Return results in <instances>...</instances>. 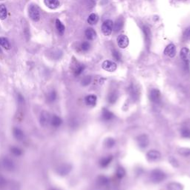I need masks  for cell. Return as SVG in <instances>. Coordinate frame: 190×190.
<instances>
[{
	"label": "cell",
	"mask_w": 190,
	"mask_h": 190,
	"mask_svg": "<svg viewBox=\"0 0 190 190\" xmlns=\"http://www.w3.org/2000/svg\"><path fill=\"white\" fill-rule=\"evenodd\" d=\"M129 40L128 38L125 35H120L117 37V45L121 48H125L128 45Z\"/></svg>",
	"instance_id": "cell-13"
},
{
	"label": "cell",
	"mask_w": 190,
	"mask_h": 190,
	"mask_svg": "<svg viewBox=\"0 0 190 190\" xmlns=\"http://www.w3.org/2000/svg\"><path fill=\"white\" fill-rule=\"evenodd\" d=\"M181 136L184 138H190V129L188 128H183L180 131Z\"/></svg>",
	"instance_id": "cell-34"
},
{
	"label": "cell",
	"mask_w": 190,
	"mask_h": 190,
	"mask_svg": "<svg viewBox=\"0 0 190 190\" xmlns=\"http://www.w3.org/2000/svg\"><path fill=\"white\" fill-rule=\"evenodd\" d=\"M136 140H137V145L141 149H145V148L148 147L149 145V138L147 134H142L137 136Z\"/></svg>",
	"instance_id": "cell-5"
},
{
	"label": "cell",
	"mask_w": 190,
	"mask_h": 190,
	"mask_svg": "<svg viewBox=\"0 0 190 190\" xmlns=\"http://www.w3.org/2000/svg\"><path fill=\"white\" fill-rule=\"evenodd\" d=\"M183 37L185 40H186V41L190 40V26L188 27L187 28H186L185 31H183Z\"/></svg>",
	"instance_id": "cell-36"
},
{
	"label": "cell",
	"mask_w": 190,
	"mask_h": 190,
	"mask_svg": "<svg viewBox=\"0 0 190 190\" xmlns=\"http://www.w3.org/2000/svg\"><path fill=\"white\" fill-rule=\"evenodd\" d=\"M0 47H2L3 48L6 49V50H10V44L7 38L0 37Z\"/></svg>",
	"instance_id": "cell-25"
},
{
	"label": "cell",
	"mask_w": 190,
	"mask_h": 190,
	"mask_svg": "<svg viewBox=\"0 0 190 190\" xmlns=\"http://www.w3.org/2000/svg\"><path fill=\"white\" fill-rule=\"evenodd\" d=\"M109 181L110 180H109V178L105 175H100L97 178V183L101 186H107L109 183Z\"/></svg>",
	"instance_id": "cell-24"
},
{
	"label": "cell",
	"mask_w": 190,
	"mask_h": 190,
	"mask_svg": "<svg viewBox=\"0 0 190 190\" xmlns=\"http://www.w3.org/2000/svg\"><path fill=\"white\" fill-rule=\"evenodd\" d=\"M51 116L50 113L46 111H43L42 112L40 117V125L43 127L48 126L49 124L51 123Z\"/></svg>",
	"instance_id": "cell-4"
},
{
	"label": "cell",
	"mask_w": 190,
	"mask_h": 190,
	"mask_svg": "<svg viewBox=\"0 0 190 190\" xmlns=\"http://www.w3.org/2000/svg\"><path fill=\"white\" fill-rule=\"evenodd\" d=\"M178 153L182 156L189 157L190 156V149L189 148H180L178 149Z\"/></svg>",
	"instance_id": "cell-33"
},
{
	"label": "cell",
	"mask_w": 190,
	"mask_h": 190,
	"mask_svg": "<svg viewBox=\"0 0 190 190\" xmlns=\"http://www.w3.org/2000/svg\"><path fill=\"white\" fill-rule=\"evenodd\" d=\"M56 94L55 92H51L50 94H49L48 96V99L50 102H53L56 100Z\"/></svg>",
	"instance_id": "cell-39"
},
{
	"label": "cell",
	"mask_w": 190,
	"mask_h": 190,
	"mask_svg": "<svg viewBox=\"0 0 190 190\" xmlns=\"http://www.w3.org/2000/svg\"><path fill=\"white\" fill-rule=\"evenodd\" d=\"M164 54L170 58H173L176 55V47L174 44H169L164 50Z\"/></svg>",
	"instance_id": "cell-11"
},
{
	"label": "cell",
	"mask_w": 190,
	"mask_h": 190,
	"mask_svg": "<svg viewBox=\"0 0 190 190\" xmlns=\"http://www.w3.org/2000/svg\"><path fill=\"white\" fill-rule=\"evenodd\" d=\"M128 91H129V95L133 100H138L139 96H140V91H139L137 86H134V84L131 85L129 89H128Z\"/></svg>",
	"instance_id": "cell-14"
},
{
	"label": "cell",
	"mask_w": 190,
	"mask_h": 190,
	"mask_svg": "<svg viewBox=\"0 0 190 190\" xmlns=\"http://www.w3.org/2000/svg\"><path fill=\"white\" fill-rule=\"evenodd\" d=\"M169 162L171 163L173 167H178V161H176L175 158H173L172 157H171V158H169Z\"/></svg>",
	"instance_id": "cell-41"
},
{
	"label": "cell",
	"mask_w": 190,
	"mask_h": 190,
	"mask_svg": "<svg viewBox=\"0 0 190 190\" xmlns=\"http://www.w3.org/2000/svg\"><path fill=\"white\" fill-rule=\"evenodd\" d=\"M180 57H181L182 60L186 64H189L190 62V51L189 48L186 47H183V48L180 50Z\"/></svg>",
	"instance_id": "cell-10"
},
{
	"label": "cell",
	"mask_w": 190,
	"mask_h": 190,
	"mask_svg": "<svg viewBox=\"0 0 190 190\" xmlns=\"http://www.w3.org/2000/svg\"><path fill=\"white\" fill-rule=\"evenodd\" d=\"M7 9H6L5 5L4 4H0V19L4 20L7 18Z\"/></svg>",
	"instance_id": "cell-30"
},
{
	"label": "cell",
	"mask_w": 190,
	"mask_h": 190,
	"mask_svg": "<svg viewBox=\"0 0 190 190\" xmlns=\"http://www.w3.org/2000/svg\"><path fill=\"white\" fill-rule=\"evenodd\" d=\"M115 143H116V140L114 138H112V137H108V138H106L104 141L105 146H106V148H108V149H111V148L114 147Z\"/></svg>",
	"instance_id": "cell-28"
},
{
	"label": "cell",
	"mask_w": 190,
	"mask_h": 190,
	"mask_svg": "<svg viewBox=\"0 0 190 190\" xmlns=\"http://www.w3.org/2000/svg\"><path fill=\"white\" fill-rule=\"evenodd\" d=\"M71 169H72V167L70 164H61L60 166L57 167L56 172H57L58 175H59L65 176L68 174H69L70 172L71 171Z\"/></svg>",
	"instance_id": "cell-7"
},
{
	"label": "cell",
	"mask_w": 190,
	"mask_h": 190,
	"mask_svg": "<svg viewBox=\"0 0 190 190\" xmlns=\"http://www.w3.org/2000/svg\"><path fill=\"white\" fill-rule=\"evenodd\" d=\"M149 100L152 103H155V104H158L161 101V94L160 90H158V89H152L150 91L149 95Z\"/></svg>",
	"instance_id": "cell-6"
},
{
	"label": "cell",
	"mask_w": 190,
	"mask_h": 190,
	"mask_svg": "<svg viewBox=\"0 0 190 190\" xmlns=\"http://www.w3.org/2000/svg\"><path fill=\"white\" fill-rule=\"evenodd\" d=\"M13 136H14L15 138H16L17 140L21 141V140H23L24 132L20 129V128L15 127V128L13 129Z\"/></svg>",
	"instance_id": "cell-21"
},
{
	"label": "cell",
	"mask_w": 190,
	"mask_h": 190,
	"mask_svg": "<svg viewBox=\"0 0 190 190\" xmlns=\"http://www.w3.org/2000/svg\"><path fill=\"white\" fill-rule=\"evenodd\" d=\"M146 157H147V158L149 161H158L161 158V154L159 151L155 150V149H152V150H149L147 152Z\"/></svg>",
	"instance_id": "cell-9"
},
{
	"label": "cell",
	"mask_w": 190,
	"mask_h": 190,
	"mask_svg": "<svg viewBox=\"0 0 190 190\" xmlns=\"http://www.w3.org/2000/svg\"><path fill=\"white\" fill-rule=\"evenodd\" d=\"M102 117H103L104 120L110 121L114 117V115L111 111L104 108V109H103V111H102Z\"/></svg>",
	"instance_id": "cell-16"
},
{
	"label": "cell",
	"mask_w": 190,
	"mask_h": 190,
	"mask_svg": "<svg viewBox=\"0 0 190 190\" xmlns=\"http://www.w3.org/2000/svg\"><path fill=\"white\" fill-rule=\"evenodd\" d=\"M97 97L95 95H89L86 96L85 98V102H86V105L89 106H95L97 104Z\"/></svg>",
	"instance_id": "cell-17"
},
{
	"label": "cell",
	"mask_w": 190,
	"mask_h": 190,
	"mask_svg": "<svg viewBox=\"0 0 190 190\" xmlns=\"http://www.w3.org/2000/svg\"><path fill=\"white\" fill-rule=\"evenodd\" d=\"M56 28L57 31L59 32V34L60 35H63L64 32H65V28L64 26V25L62 24V22H61L59 19H56Z\"/></svg>",
	"instance_id": "cell-27"
},
{
	"label": "cell",
	"mask_w": 190,
	"mask_h": 190,
	"mask_svg": "<svg viewBox=\"0 0 190 190\" xmlns=\"http://www.w3.org/2000/svg\"><path fill=\"white\" fill-rule=\"evenodd\" d=\"M0 52H1V48H0Z\"/></svg>",
	"instance_id": "cell-43"
},
{
	"label": "cell",
	"mask_w": 190,
	"mask_h": 190,
	"mask_svg": "<svg viewBox=\"0 0 190 190\" xmlns=\"http://www.w3.org/2000/svg\"><path fill=\"white\" fill-rule=\"evenodd\" d=\"M122 27H123L122 20H121V19H118V20L116 22V23H115V25H114L115 31H116L117 32L119 31H120V29L122 28Z\"/></svg>",
	"instance_id": "cell-38"
},
{
	"label": "cell",
	"mask_w": 190,
	"mask_h": 190,
	"mask_svg": "<svg viewBox=\"0 0 190 190\" xmlns=\"http://www.w3.org/2000/svg\"><path fill=\"white\" fill-rule=\"evenodd\" d=\"M167 190H183V186L178 182H171L167 185Z\"/></svg>",
	"instance_id": "cell-20"
},
{
	"label": "cell",
	"mask_w": 190,
	"mask_h": 190,
	"mask_svg": "<svg viewBox=\"0 0 190 190\" xmlns=\"http://www.w3.org/2000/svg\"><path fill=\"white\" fill-rule=\"evenodd\" d=\"M85 69V65H82V64H77L76 66L74 67V74L75 76H79L83 73V71Z\"/></svg>",
	"instance_id": "cell-29"
},
{
	"label": "cell",
	"mask_w": 190,
	"mask_h": 190,
	"mask_svg": "<svg viewBox=\"0 0 190 190\" xmlns=\"http://www.w3.org/2000/svg\"><path fill=\"white\" fill-rule=\"evenodd\" d=\"M10 151H11L12 153L14 155H16V156H19V155H22V151L18 147H12Z\"/></svg>",
	"instance_id": "cell-37"
},
{
	"label": "cell",
	"mask_w": 190,
	"mask_h": 190,
	"mask_svg": "<svg viewBox=\"0 0 190 190\" xmlns=\"http://www.w3.org/2000/svg\"><path fill=\"white\" fill-rule=\"evenodd\" d=\"M3 167L8 172H12L15 169V164L10 158H4L2 161Z\"/></svg>",
	"instance_id": "cell-12"
},
{
	"label": "cell",
	"mask_w": 190,
	"mask_h": 190,
	"mask_svg": "<svg viewBox=\"0 0 190 190\" xmlns=\"http://www.w3.org/2000/svg\"><path fill=\"white\" fill-rule=\"evenodd\" d=\"M118 99V95L116 92H112L108 95V102L110 104H114Z\"/></svg>",
	"instance_id": "cell-26"
},
{
	"label": "cell",
	"mask_w": 190,
	"mask_h": 190,
	"mask_svg": "<svg viewBox=\"0 0 190 190\" xmlns=\"http://www.w3.org/2000/svg\"><path fill=\"white\" fill-rule=\"evenodd\" d=\"M44 2L48 8L52 10L56 9L59 6V0H44Z\"/></svg>",
	"instance_id": "cell-19"
},
{
	"label": "cell",
	"mask_w": 190,
	"mask_h": 190,
	"mask_svg": "<svg viewBox=\"0 0 190 190\" xmlns=\"http://www.w3.org/2000/svg\"><path fill=\"white\" fill-rule=\"evenodd\" d=\"M126 175V172H125V169L121 166H119V167L117 168L116 172H115V176L117 179H123Z\"/></svg>",
	"instance_id": "cell-23"
},
{
	"label": "cell",
	"mask_w": 190,
	"mask_h": 190,
	"mask_svg": "<svg viewBox=\"0 0 190 190\" xmlns=\"http://www.w3.org/2000/svg\"><path fill=\"white\" fill-rule=\"evenodd\" d=\"M92 77H90V76H87V77H84L83 79V80H82V85L84 86H89L92 83Z\"/></svg>",
	"instance_id": "cell-35"
},
{
	"label": "cell",
	"mask_w": 190,
	"mask_h": 190,
	"mask_svg": "<svg viewBox=\"0 0 190 190\" xmlns=\"http://www.w3.org/2000/svg\"><path fill=\"white\" fill-rule=\"evenodd\" d=\"M62 123V120L59 117V116L56 114H54L51 116V124L53 125L55 128H58L60 126Z\"/></svg>",
	"instance_id": "cell-18"
},
{
	"label": "cell",
	"mask_w": 190,
	"mask_h": 190,
	"mask_svg": "<svg viewBox=\"0 0 190 190\" xmlns=\"http://www.w3.org/2000/svg\"><path fill=\"white\" fill-rule=\"evenodd\" d=\"M28 14L30 18L34 22H38L40 19V13L38 7L35 5H31L28 8Z\"/></svg>",
	"instance_id": "cell-3"
},
{
	"label": "cell",
	"mask_w": 190,
	"mask_h": 190,
	"mask_svg": "<svg viewBox=\"0 0 190 190\" xmlns=\"http://www.w3.org/2000/svg\"><path fill=\"white\" fill-rule=\"evenodd\" d=\"M85 34H86V38L89 40H94L97 37V33H96V31L93 28H87L86 32H85Z\"/></svg>",
	"instance_id": "cell-22"
},
{
	"label": "cell",
	"mask_w": 190,
	"mask_h": 190,
	"mask_svg": "<svg viewBox=\"0 0 190 190\" xmlns=\"http://www.w3.org/2000/svg\"><path fill=\"white\" fill-rule=\"evenodd\" d=\"M102 68L106 71H109V72H114V71H116L117 68V64L111 60H106L103 62L102 64Z\"/></svg>",
	"instance_id": "cell-8"
},
{
	"label": "cell",
	"mask_w": 190,
	"mask_h": 190,
	"mask_svg": "<svg viewBox=\"0 0 190 190\" xmlns=\"http://www.w3.org/2000/svg\"><path fill=\"white\" fill-rule=\"evenodd\" d=\"M167 174L160 169H155L150 172V180L154 183H160L167 179Z\"/></svg>",
	"instance_id": "cell-1"
},
{
	"label": "cell",
	"mask_w": 190,
	"mask_h": 190,
	"mask_svg": "<svg viewBox=\"0 0 190 190\" xmlns=\"http://www.w3.org/2000/svg\"><path fill=\"white\" fill-rule=\"evenodd\" d=\"M91 45L89 42H83L80 45V51L83 52H86L90 49Z\"/></svg>",
	"instance_id": "cell-32"
},
{
	"label": "cell",
	"mask_w": 190,
	"mask_h": 190,
	"mask_svg": "<svg viewBox=\"0 0 190 190\" xmlns=\"http://www.w3.org/2000/svg\"><path fill=\"white\" fill-rule=\"evenodd\" d=\"M113 161V156L112 155H108L104 157L100 161V166L102 168H106L111 164V163Z\"/></svg>",
	"instance_id": "cell-15"
},
{
	"label": "cell",
	"mask_w": 190,
	"mask_h": 190,
	"mask_svg": "<svg viewBox=\"0 0 190 190\" xmlns=\"http://www.w3.org/2000/svg\"><path fill=\"white\" fill-rule=\"evenodd\" d=\"M99 20V17L96 13H92L88 18V23L90 25H95L97 23Z\"/></svg>",
	"instance_id": "cell-31"
},
{
	"label": "cell",
	"mask_w": 190,
	"mask_h": 190,
	"mask_svg": "<svg viewBox=\"0 0 190 190\" xmlns=\"http://www.w3.org/2000/svg\"><path fill=\"white\" fill-rule=\"evenodd\" d=\"M113 28H114V24L113 22L110 19H107V20L105 21L103 23L101 27L102 29V32L106 37H109L112 34V31H113Z\"/></svg>",
	"instance_id": "cell-2"
},
{
	"label": "cell",
	"mask_w": 190,
	"mask_h": 190,
	"mask_svg": "<svg viewBox=\"0 0 190 190\" xmlns=\"http://www.w3.org/2000/svg\"><path fill=\"white\" fill-rule=\"evenodd\" d=\"M5 183H6L5 179H4L3 177H1V176H0V188L4 187V186H5Z\"/></svg>",
	"instance_id": "cell-42"
},
{
	"label": "cell",
	"mask_w": 190,
	"mask_h": 190,
	"mask_svg": "<svg viewBox=\"0 0 190 190\" xmlns=\"http://www.w3.org/2000/svg\"><path fill=\"white\" fill-rule=\"evenodd\" d=\"M52 190H56V189H52Z\"/></svg>",
	"instance_id": "cell-44"
},
{
	"label": "cell",
	"mask_w": 190,
	"mask_h": 190,
	"mask_svg": "<svg viewBox=\"0 0 190 190\" xmlns=\"http://www.w3.org/2000/svg\"><path fill=\"white\" fill-rule=\"evenodd\" d=\"M112 54H113L114 58V59H116L117 61H120L121 55H120V54L119 52L117 51L114 50L113 52H112Z\"/></svg>",
	"instance_id": "cell-40"
}]
</instances>
